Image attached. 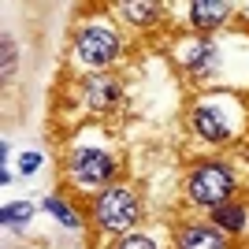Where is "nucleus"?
Masks as SVG:
<instances>
[{
    "label": "nucleus",
    "mask_w": 249,
    "mask_h": 249,
    "mask_svg": "<svg viewBox=\"0 0 249 249\" xmlns=\"http://www.w3.org/2000/svg\"><path fill=\"white\" fill-rule=\"evenodd\" d=\"M234 190H238V175L227 160H201L186 178V201L205 212L234 201Z\"/></svg>",
    "instance_id": "f257e3e1"
},
{
    "label": "nucleus",
    "mask_w": 249,
    "mask_h": 249,
    "mask_svg": "<svg viewBox=\"0 0 249 249\" xmlns=\"http://www.w3.org/2000/svg\"><path fill=\"white\" fill-rule=\"evenodd\" d=\"M30 216H34V205H30V201L4 205V212H0V219H4V227H8V231H22L26 223H30Z\"/></svg>",
    "instance_id": "ddd939ff"
},
{
    "label": "nucleus",
    "mask_w": 249,
    "mask_h": 249,
    "mask_svg": "<svg viewBox=\"0 0 249 249\" xmlns=\"http://www.w3.org/2000/svg\"><path fill=\"white\" fill-rule=\"evenodd\" d=\"M82 104L89 112H115L123 104V82L108 71H93L82 78Z\"/></svg>",
    "instance_id": "423d86ee"
},
{
    "label": "nucleus",
    "mask_w": 249,
    "mask_h": 249,
    "mask_svg": "<svg viewBox=\"0 0 249 249\" xmlns=\"http://www.w3.org/2000/svg\"><path fill=\"white\" fill-rule=\"evenodd\" d=\"M190 130L208 142V145H231L238 138V115H234V101L223 97H205L194 104L190 112Z\"/></svg>",
    "instance_id": "7ed1b4c3"
},
{
    "label": "nucleus",
    "mask_w": 249,
    "mask_h": 249,
    "mask_svg": "<svg viewBox=\"0 0 249 249\" xmlns=\"http://www.w3.org/2000/svg\"><path fill=\"white\" fill-rule=\"evenodd\" d=\"M119 52H123V37H119V30L112 22H104V19L86 22L74 34V56L86 67H93V71H108L119 60Z\"/></svg>",
    "instance_id": "20e7f679"
},
{
    "label": "nucleus",
    "mask_w": 249,
    "mask_h": 249,
    "mask_svg": "<svg viewBox=\"0 0 249 249\" xmlns=\"http://www.w3.org/2000/svg\"><path fill=\"white\" fill-rule=\"evenodd\" d=\"M231 4L227 0H194V4H190L186 8V19H190V26H194V30H219V26H223V22L231 19Z\"/></svg>",
    "instance_id": "1a4fd4ad"
},
{
    "label": "nucleus",
    "mask_w": 249,
    "mask_h": 249,
    "mask_svg": "<svg viewBox=\"0 0 249 249\" xmlns=\"http://www.w3.org/2000/svg\"><path fill=\"white\" fill-rule=\"evenodd\" d=\"M175 249H234V246L216 223H197L194 219V223H182L175 231Z\"/></svg>",
    "instance_id": "6e6552de"
},
{
    "label": "nucleus",
    "mask_w": 249,
    "mask_h": 249,
    "mask_svg": "<svg viewBox=\"0 0 249 249\" xmlns=\"http://www.w3.org/2000/svg\"><path fill=\"white\" fill-rule=\"evenodd\" d=\"M89 219L108 234H130L142 219V201L130 186H104L89 201Z\"/></svg>",
    "instance_id": "f03ea898"
},
{
    "label": "nucleus",
    "mask_w": 249,
    "mask_h": 249,
    "mask_svg": "<svg viewBox=\"0 0 249 249\" xmlns=\"http://www.w3.org/2000/svg\"><path fill=\"white\" fill-rule=\"evenodd\" d=\"M115 249H156V242L149 238V234H138V231H130V234H123V238L115 242Z\"/></svg>",
    "instance_id": "2eb2a0df"
},
{
    "label": "nucleus",
    "mask_w": 249,
    "mask_h": 249,
    "mask_svg": "<svg viewBox=\"0 0 249 249\" xmlns=\"http://www.w3.org/2000/svg\"><path fill=\"white\" fill-rule=\"evenodd\" d=\"M208 223H216L227 238H238L242 231L249 227V212H246V205H238V201H227V205H219V208L208 212Z\"/></svg>",
    "instance_id": "9d476101"
},
{
    "label": "nucleus",
    "mask_w": 249,
    "mask_h": 249,
    "mask_svg": "<svg viewBox=\"0 0 249 249\" xmlns=\"http://www.w3.org/2000/svg\"><path fill=\"white\" fill-rule=\"evenodd\" d=\"M67 171H71V178L78 186L104 190V186H112V178H115V160L97 145H78L67 156Z\"/></svg>",
    "instance_id": "39448f33"
},
{
    "label": "nucleus",
    "mask_w": 249,
    "mask_h": 249,
    "mask_svg": "<svg viewBox=\"0 0 249 249\" xmlns=\"http://www.w3.org/2000/svg\"><path fill=\"white\" fill-rule=\"evenodd\" d=\"M41 208L49 212V216H56L67 231H78V227H82V216H78V212H74L63 197H56V194H45V197H41Z\"/></svg>",
    "instance_id": "f8f14e48"
},
{
    "label": "nucleus",
    "mask_w": 249,
    "mask_h": 249,
    "mask_svg": "<svg viewBox=\"0 0 249 249\" xmlns=\"http://www.w3.org/2000/svg\"><path fill=\"white\" fill-rule=\"evenodd\" d=\"M37 164H41V156H37V153H26V156H22V164H19V171H22V175H34Z\"/></svg>",
    "instance_id": "dca6fc26"
},
{
    "label": "nucleus",
    "mask_w": 249,
    "mask_h": 249,
    "mask_svg": "<svg viewBox=\"0 0 249 249\" xmlns=\"http://www.w3.org/2000/svg\"><path fill=\"white\" fill-rule=\"evenodd\" d=\"M178 60L194 78H212L219 63V49L212 37H190V41L178 45Z\"/></svg>",
    "instance_id": "0eeeda50"
},
{
    "label": "nucleus",
    "mask_w": 249,
    "mask_h": 249,
    "mask_svg": "<svg viewBox=\"0 0 249 249\" xmlns=\"http://www.w3.org/2000/svg\"><path fill=\"white\" fill-rule=\"evenodd\" d=\"M234 249H249V246H234Z\"/></svg>",
    "instance_id": "f3484780"
},
{
    "label": "nucleus",
    "mask_w": 249,
    "mask_h": 249,
    "mask_svg": "<svg viewBox=\"0 0 249 249\" xmlns=\"http://www.w3.org/2000/svg\"><path fill=\"white\" fill-rule=\"evenodd\" d=\"M115 15L126 22V26H153L160 19V4H149V0H123L115 4Z\"/></svg>",
    "instance_id": "9b49d317"
},
{
    "label": "nucleus",
    "mask_w": 249,
    "mask_h": 249,
    "mask_svg": "<svg viewBox=\"0 0 249 249\" xmlns=\"http://www.w3.org/2000/svg\"><path fill=\"white\" fill-rule=\"evenodd\" d=\"M0 52H4V82H8L11 74H15V67H19V52H15V41H11V37H4V41H0Z\"/></svg>",
    "instance_id": "4468645a"
}]
</instances>
